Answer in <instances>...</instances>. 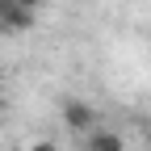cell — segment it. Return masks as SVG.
Instances as JSON below:
<instances>
[{"label":"cell","mask_w":151,"mask_h":151,"mask_svg":"<svg viewBox=\"0 0 151 151\" xmlns=\"http://www.w3.org/2000/svg\"><path fill=\"white\" fill-rule=\"evenodd\" d=\"M147 143H151V139H147Z\"/></svg>","instance_id":"obj_6"},{"label":"cell","mask_w":151,"mask_h":151,"mask_svg":"<svg viewBox=\"0 0 151 151\" xmlns=\"http://www.w3.org/2000/svg\"><path fill=\"white\" fill-rule=\"evenodd\" d=\"M29 151H59V147H55V143H34Z\"/></svg>","instance_id":"obj_5"},{"label":"cell","mask_w":151,"mask_h":151,"mask_svg":"<svg viewBox=\"0 0 151 151\" xmlns=\"http://www.w3.org/2000/svg\"><path fill=\"white\" fill-rule=\"evenodd\" d=\"M63 126L76 130V134H88V130H97V109L88 101H63Z\"/></svg>","instance_id":"obj_1"},{"label":"cell","mask_w":151,"mask_h":151,"mask_svg":"<svg viewBox=\"0 0 151 151\" xmlns=\"http://www.w3.org/2000/svg\"><path fill=\"white\" fill-rule=\"evenodd\" d=\"M84 151H126V139L118 130H88L84 134Z\"/></svg>","instance_id":"obj_3"},{"label":"cell","mask_w":151,"mask_h":151,"mask_svg":"<svg viewBox=\"0 0 151 151\" xmlns=\"http://www.w3.org/2000/svg\"><path fill=\"white\" fill-rule=\"evenodd\" d=\"M13 4H21V9H29V13H42L46 0H13Z\"/></svg>","instance_id":"obj_4"},{"label":"cell","mask_w":151,"mask_h":151,"mask_svg":"<svg viewBox=\"0 0 151 151\" xmlns=\"http://www.w3.org/2000/svg\"><path fill=\"white\" fill-rule=\"evenodd\" d=\"M34 17H38V13L13 4V0H0V29H4V34H25V29L34 25Z\"/></svg>","instance_id":"obj_2"}]
</instances>
